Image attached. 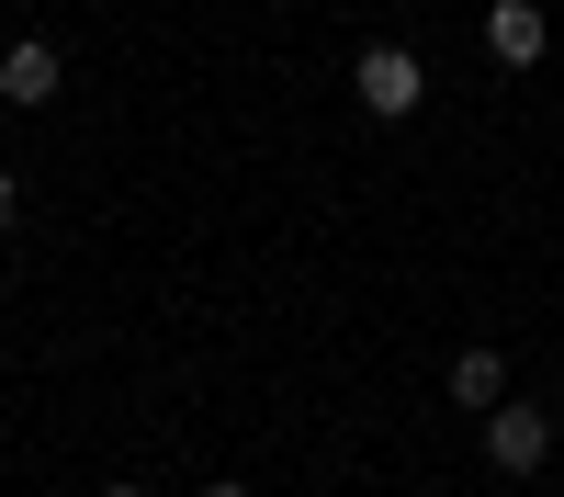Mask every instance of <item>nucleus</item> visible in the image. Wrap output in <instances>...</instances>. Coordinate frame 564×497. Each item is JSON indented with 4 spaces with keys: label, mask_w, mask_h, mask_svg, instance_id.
I'll return each mask as SVG.
<instances>
[{
    "label": "nucleus",
    "mask_w": 564,
    "mask_h": 497,
    "mask_svg": "<svg viewBox=\"0 0 564 497\" xmlns=\"http://www.w3.org/2000/svg\"><path fill=\"white\" fill-rule=\"evenodd\" d=\"M350 90H361L372 125H406L417 102H430V68H417V45H361V57H350Z\"/></svg>",
    "instance_id": "nucleus-1"
},
{
    "label": "nucleus",
    "mask_w": 564,
    "mask_h": 497,
    "mask_svg": "<svg viewBox=\"0 0 564 497\" xmlns=\"http://www.w3.org/2000/svg\"><path fill=\"white\" fill-rule=\"evenodd\" d=\"M486 464H497V475H542V464H553V419H542L531 396H508L497 419H486Z\"/></svg>",
    "instance_id": "nucleus-2"
},
{
    "label": "nucleus",
    "mask_w": 564,
    "mask_h": 497,
    "mask_svg": "<svg viewBox=\"0 0 564 497\" xmlns=\"http://www.w3.org/2000/svg\"><path fill=\"white\" fill-rule=\"evenodd\" d=\"M57 79H68V57H57L45 34H12V45H0V102L45 114V102H57Z\"/></svg>",
    "instance_id": "nucleus-3"
},
{
    "label": "nucleus",
    "mask_w": 564,
    "mask_h": 497,
    "mask_svg": "<svg viewBox=\"0 0 564 497\" xmlns=\"http://www.w3.org/2000/svg\"><path fill=\"white\" fill-rule=\"evenodd\" d=\"M486 57H497V68H542V57H553L542 0H486Z\"/></svg>",
    "instance_id": "nucleus-4"
},
{
    "label": "nucleus",
    "mask_w": 564,
    "mask_h": 497,
    "mask_svg": "<svg viewBox=\"0 0 564 497\" xmlns=\"http://www.w3.org/2000/svg\"><path fill=\"white\" fill-rule=\"evenodd\" d=\"M452 407L497 419V407H508V361H497V350H463V361H452Z\"/></svg>",
    "instance_id": "nucleus-5"
},
{
    "label": "nucleus",
    "mask_w": 564,
    "mask_h": 497,
    "mask_svg": "<svg viewBox=\"0 0 564 497\" xmlns=\"http://www.w3.org/2000/svg\"><path fill=\"white\" fill-rule=\"evenodd\" d=\"M12 215H23V181H12V170H0V238H12Z\"/></svg>",
    "instance_id": "nucleus-6"
},
{
    "label": "nucleus",
    "mask_w": 564,
    "mask_h": 497,
    "mask_svg": "<svg viewBox=\"0 0 564 497\" xmlns=\"http://www.w3.org/2000/svg\"><path fill=\"white\" fill-rule=\"evenodd\" d=\"M193 497H260V486H193Z\"/></svg>",
    "instance_id": "nucleus-7"
},
{
    "label": "nucleus",
    "mask_w": 564,
    "mask_h": 497,
    "mask_svg": "<svg viewBox=\"0 0 564 497\" xmlns=\"http://www.w3.org/2000/svg\"><path fill=\"white\" fill-rule=\"evenodd\" d=\"M102 497H148V486H102Z\"/></svg>",
    "instance_id": "nucleus-8"
}]
</instances>
